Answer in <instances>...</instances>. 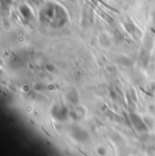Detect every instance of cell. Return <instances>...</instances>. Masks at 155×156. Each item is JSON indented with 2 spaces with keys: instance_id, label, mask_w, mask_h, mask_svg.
Here are the masks:
<instances>
[{
  "instance_id": "obj_8",
  "label": "cell",
  "mask_w": 155,
  "mask_h": 156,
  "mask_svg": "<svg viewBox=\"0 0 155 156\" xmlns=\"http://www.w3.org/2000/svg\"><path fill=\"white\" fill-rule=\"evenodd\" d=\"M45 68H46L49 72H54V71H55V66L53 64H47V65L45 66Z\"/></svg>"
},
{
  "instance_id": "obj_7",
  "label": "cell",
  "mask_w": 155,
  "mask_h": 156,
  "mask_svg": "<svg viewBox=\"0 0 155 156\" xmlns=\"http://www.w3.org/2000/svg\"><path fill=\"white\" fill-rule=\"evenodd\" d=\"M96 154L99 156H107L108 152H107V150H106L105 147H104V146H99V147H97V149H96Z\"/></svg>"
},
{
  "instance_id": "obj_5",
  "label": "cell",
  "mask_w": 155,
  "mask_h": 156,
  "mask_svg": "<svg viewBox=\"0 0 155 156\" xmlns=\"http://www.w3.org/2000/svg\"><path fill=\"white\" fill-rule=\"evenodd\" d=\"M66 98L72 104H77L78 101H79V96H78L77 92L76 90H74V89H71L66 94Z\"/></svg>"
},
{
  "instance_id": "obj_4",
  "label": "cell",
  "mask_w": 155,
  "mask_h": 156,
  "mask_svg": "<svg viewBox=\"0 0 155 156\" xmlns=\"http://www.w3.org/2000/svg\"><path fill=\"white\" fill-rule=\"evenodd\" d=\"M130 118H131V121L133 124V126L135 127V129L138 131V132H147L148 131V128H147V125L146 123L144 122V121L138 115L136 114H131L130 115Z\"/></svg>"
},
{
  "instance_id": "obj_3",
  "label": "cell",
  "mask_w": 155,
  "mask_h": 156,
  "mask_svg": "<svg viewBox=\"0 0 155 156\" xmlns=\"http://www.w3.org/2000/svg\"><path fill=\"white\" fill-rule=\"evenodd\" d=\"M70 133H71L72 137L79 143H85L89 139L88 133L84 129H83L82 127L77 126V125H74L71 128Z\"/></svg>"
},
{
  "instance_id": "obj_2",
  "label": "cell",
  "mask_w": 155,
  "mask_h": 156,
  "mask_svg": "<svg viewBox=\"0 0 155 156\" xmlns=\"http://www.w3.org/2000/svg\"><path fill=\"white\" fill-rule=\"evenodd\" d=\"M51 115L53 118H55L56 121L59 122H64L67 119V116L69 115L68 109L62 105H55L51 108Z\"/></svg>"
},
{
  "instance_id": "obj_6",
  "label": "cell",
  "mask_w": 155,
  "mask_h": 156,
  "mask_svg": "<svg viewBox=\"0 0 155 156\" xmlns=\"http://www.w3.org/2000/svg\"><path fill=\"white\" fill-rule=\"evenodd\" d=\"M20 10V13L21 15L24 16V18L26 19H31L33 15H32V12H31V9L26 5H22L19 8Z\"/></svg>"
},
{
  "instance_id": "obj_9",
  "label": "cell",
  "mask_w": 155,
  "mask_h": 156,
  "mask_svg": "<svg viewBox=\"0 0 155 156\" xmlns=\"http://www.w3.org/2000/svg\"><path fill=\"white\" fill-rule=\"evenodd\" d=\"M54 88H55V87H54L53 84H49V85H48V89H49V90H53Z\"/></svg>"
},
{
  "instance_id": "obj_1",
  "label": "cell",
  "mask_w": 155,
  "mask_h": 156,
  "mask_svg": "<svg viewBox=\"0 0 155 156\" xmlns=\"http://www.w3.org/2000/svg\"><path fill=\"white\" fill-rule=\"evenodd\" d=\"M66 13L58 5L47 4L40 12V20L53 27H61L66 22Z\"/></svg>"
}]
</instances>
